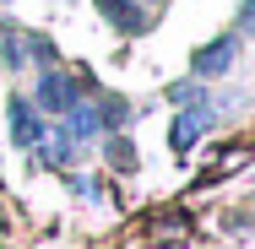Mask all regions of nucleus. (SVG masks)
<instances>
[{"mask_svg": "<svg viewBox=\"0 0 255 249\" xmlns=\"http://www.w3.org/2000/svg\"><path fill=\"white\" fill-rule=\"evenodd\" d=\"M76 103H82V82L65 76V71H44V82H38V108L65 114V108H76Z\"/></svg>", "mask_w": 255, "mask_h": 249, "instance_id": "1", "label": "nucleus"}, {"mask_svg": "<svg viewBox=\"0 0 255 249\" xmlns=\"http://www.w3.org/2000/svg\"><path fill=\"white\" fill-rule=\"evenodd\" d=\"M212 119H217V114H212V103H206V98H196V108H185V114L174 119V147L185 152L196 136H206V130H212Z\"/></svg>", "mask_w": 255, "mask_h": 249, "instance_id": "2", "label": "nucleus"}, {"mask_svg": "<svg viewBox=\"0 0 255 249\" xmlns=\"http://www.w3.org/2000/svg\"><path fill=\"white\" fill-rule=\"evenodd\" d=\"M234 49H239V38H217V44H206V49L190 60V71H196V76H223V71L234 65Z\"/></svg>", "mask_w": 255, "mask_h": 249, "instance_id": "3", "label": "nucleus"}, {"mask_svg": "<svg viewBox=\"0 0 255 249\" xmlns=\"http://www.w3.org/2000/svg\"><path fill=\"white\" fill-rule=\"evenodd\" d=\"M11 141H16V147H38V141H44V125H38V108H33V103H11Z\"/></svg>", "mask_w": 255, "mask_h": 249, "instance_id": "4", "label": "nucleus"}, {"mask_svg": "<svg viewBox=\"0 0 255 249\" xmlns=\"http://www.w3.org/2000/svg\"><path fill=\"white\" fill-rule=\"evenodd\" d=\"M103 16L120 27V33H141L147 27V11H141V0H98Z\"/></svg>", "mask_w": 255, "mask_h": 249, "instance_id": "5", "label": "nucleus"}, {"mask_svg": "<svg viewBox=\"0 0 255 249\" xmlns=\"http://www.w3.org/2000/svg\"><path fill=\"white\" fill-rule=\"evenodd\" d=\"M239 33H255V0L245 5V11H239Z\"/></svg>", "mask_w": 255, "mask_h": 249, "instance_id": "6", "label": "nucleus"}]
</instances>
